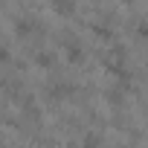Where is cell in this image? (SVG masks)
I'll use <instances>...</instances> for the list:
<instances>
[{"label":"cell","mask_w":148,"mask_h":148,"mask_svg":"<svg viewBox=\"0 0 148 148\" xmlns=\"http://www.w3.org/2000/svg\"><path fill=\"white\" fill-rule=\"evenodd\" d=\"M52 3H55V9H61V12H73V9H76V3H73V0H52Z\"/></svg>","instance_id":"6da1fadb"}]
</instances>
